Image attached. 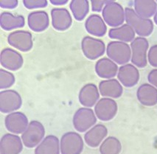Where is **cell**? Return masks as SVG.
Here are the masks:
<instances>
[{"mask_svg": "<svg viewBox=\"0 0 157 154\" xmlns=\"http://www.w3.org/2000/svg\"><path fill=\"white\" fill-rule=\"evenodd\" d=\"M125 13L127 25L132 27L135 33L140 37H147L152 33L154 28L152 20L141 17L131 8H125Z\"/></svg>", "mask_w": 157, "mask_h": 154, "instance_id": "1", "label": "cell"}, {"mask_svg": "<svg viewBox=\"0 0 157 154\" xmlns=\"http://www.w3.org/2000/svg\"><path fill=\"white\" fill-rule=\"evenodd\" d=\"M107 56L111 60L120 65H125L131 59V47L125 42H109L106 47Z\"/></svg>", "mask_w": 157, "mask_h": 154, "instance_id": "2", "label": "cell"}, {"mask_svg": "<svg viewBox=\"0 0 157 154\" xmlns=\"http://www.w3.org/2000/svg\"><path fill=\"white\" fill-rule=\"evenodd\" d=\"M105 24L111 27H118L125 21V13L123 6L115 1H109L102 11Z\"/></svg>", "mask_w": 157, "mask_h": 154, "instance_id": "3", "label": "cell"}, {"mask_svg": "<svg viewBox=\"0 0 157 154\" xmlns=\"http://www.w3.org/2000/svg\"><path fill=\"white\" fill-rule=\"evenodd\" d=\"M45 128L41 122L33 120L29 123L28 127L21 134V140L24 145L28 148L37 147L44 139Z\"/></svg>", "mask_w": 157, "mask_h": 154, "instance_id": "4", "label": "cell"}, {"mask_svg": "<svg viewBox=\"0 0 157 154\" xmlns=\"http://www.w3.org/2000/svg\"><path fill=\"white\" fill-rule=\"evenodd\" d=\"M148 41L145 38L136 37L131 43V62L133 65L139 68H144L147 63Z\"/></svg>", "mask_w": 157, "mask_h": 154, "instance_id": "5", "label": "cell"}, {"mask_svg": "<svg viewBox=\"0 0 157 154\" xmlns=\"http://www.w3.org/2000/svg\"><path fill=\"white\" fill-rule=\"evenodd\" d=\"M73 125L79 132H85L91 129L97 122L95 113L90 108H81L75 113Z\"/></svg>", "mask_w": 157, "mask_h": 154, "instance_id": "6", "label": "cell"}, {"mask_svg": "<svg viewBox=\"0 0 157 154\" xmlns=\"http://www.w3.org/2000/svg\"><path fill=\"white\" fill-rule=\"evenodd\" d=\"M61 154H81L83 150V140L76 132H67L60 141Z\"/></svg>", "mask_w": 157, "mask_h": 154, "instance_id": "7", "label": "cell"}, {"mask_svg": "<svg viewBox=\"0 0 157 154\" xmlns=\"http://www.w3.org/2000/svg\"><path fill=\"white\" fill-rule=\"evenodd\" d=\"M22 105V99L15 90H2L0 92V111L10 114L19 109Z\"/></svg>", "mask_w": 157, "mask_h": 154, "instance_id": "8", "label": "cell"}, {"mask_svg": "<svg viewBox=\"0 0 157 154\" xmlns=\"http://www.w3.org/2000/svg\"><path fill=\"white\" fill-rule=\"evenodd\" d=\"M83 55L89 60H96L105 52V45L102 40L85 36L81 42Z\"/></svg>", "mask_w": 157, "mask_h": 154, "instance_id": "9", "label": "cell"}, {"mask_svg": "<svg viewBox=\"0 0 157 154\" xmlns=\"http://www.w3.org/2000/svg\"><path fill=\"white\" fill-rule=\"evenodd\" d=\"M117 104L111 98H104L100 99L94 106L96 117L102 121L112 120L117 113Z\"/></svg>", "mask_w": 157, "mask_h": 154, "instance_id": "10", "label": "cell"}, {"mask_svg": "<svg viewBox=\"0 0 157 154\" xmlns=\"http://www.w3.org/2000/svg\"><path fill=\"white\" fill-rule=\"evenodd\" d=\"M8 42L14 48L21 52H28L33 48V36L25 30H16L9 34Z\"/></svg>", "mask_w": 157, "mask_h": 154, "instance_id": "11", "label": "cell"}, {"mask_svg": "<svg viewBox=\"0 0 157 154\" xmlns=\"http://www.w3.org/2000/svg\"><path fill=\"white\" fill-rule=\"evenodd\" d=\"M7 130L13 134H19L25 131L29 125L28 119L25 114L15 111L7 115L5 120Z\"/></svg>", "mask_w": 157, "mask_h": 154, "instance_id": "12", "label": "cell"}, {"mask_svg": "<svg viewBox=\"0 0 157 154\" xmlns=\"http://www.w3.org/2000/svg\"><path fill=\"white\" fill-rule=\"evenodd\" d=\"M0 63L5 69L11 71H16L22 67L23 57L17 51L10 48L2 49L0 55Z\"/></svg>", "mask_w": 157, "mask_h": 154, "instance_id": "13", "label": "cell"}, {"mask_svg": "<svg viewBox=\"0 0 157 154\" xmlns=\"http://www.w3.org/2000/svg\"><path fill=\"white\" fill-rule=\"evenodd\" d=\"M117 78L124 87L131 88L137 84L140 80V72L134 65L127 64L119 68Z\"/></svg>", "mask_w": 157, "mask_h": 154, "instance_id": "14", "label": "cell"}, {"mask_svg": "<svg viewBox=\"0 0 157 154\" xmlns=\"http://www.w3.org/2000/svg\"><path fill=\"white\" fill-rule=\"evenodd\" d=\"M21 138L13 133H6L0 141V154H19L22 151Z\"/></svg>", "mask_w": 157, "mask_h": 154, "instance_id": "15", "label": "cell"}, {"mask_svg": "<svg viewBox=\"0 0 157 154\" xmlns=\"http://www.w3.org/2000/svg\"><path fill=\"white\" fill-rule=\"evenodd\" d=\"M52 27L58 31L67 30L72 24L71 14L66 8H53L51 10Z\"/></svg>", "mask_w": 157, "mask_h": 154, "instance_id": "16", "label": "cell"}, {"mask_svg": "<svg viewBox=\"0 0 157 154\" xmlns=\"http://www.w3.org/2000/svg\"><path fill=\"white\" fill-rule=\"evenodd\" d=\"M100 98V91L94 83L86 84L79 92V101L86 108L95 106Z\"/></svg>", "mask_w": 157, "mask_h": 154, "instance_id": "17", "label": "cell"}, {"mask_svg": "<svg viewBox=\"0 0 157 154\" xmlns=\"http://www.w3.org/2000/svg\"><path fill=\"white\" fill-rule=\"evenodd\" d=\"M117 64L110 58H103L98 60L95 64V71L97 75L101 78L112 79L118 73Z\"/></svg>", "mask_w": 157, "mask_h": 154, "instance_id": "18", "label": "cell"}, {"mask_svg": "<svg viewBox=\"0 0 157 154\" xmlns=\"http://www.w3.org/2000/svg\"><path fill=\"white\" fill-rule=\"evenodd\" d=\"M99 91L102 96L108 98H119L123 92L121 83L116 79H109L99 83Z\"/></svg>", "mask_w": 157, "mask_h": 154, "instance_id": "19", "label": "cell"}, {"mask_svg": "<svg viewBox=\"0 0 157 154\" xmlns=\"http://www.w3.org/2000/svg\"><path fill=\"white\" fill-rule=\"evenodd\" d=\"M138 100L145 106H153L157 104V88L151 84L144 83L136 91Z\"/></svg>", "mask_w": 157, "mask_h": 154, "instance_id": "20", "label": "cell"}, {"mask_svg": "<svg viewBox=\"0 0 157 154\" xmlns=\"http://www.w3.org/2000/svg\"><path fill=\"white\" fill-rule=\"evenodd\" d=\"M108 134V129L101 124L95 125L89 129L84 135L86 143L91 148H97L103 142V139Z\"/></svg>", "mask_w": 157, "mask_h": 154, "instance_id": "21", "label": "cell"}, {"mask_svg": "<svg viewBox=\"0 0 157 154\" xmlns=\"http://www.w3.org/2000/svg\"><path fill=\"white\" fill-rule=\"evenodd\" d=\"M27 22L30 30L39 33L44 31L49 27L50 19L45 11H34L28 15Z\"/></svg>", "mask_w": 157, "mask_h": 154, "instance_id": "22", "label": "cell"}, {"mask_svg": "<svg viewBox=\"0 0 157 154\" xmlns=\"http://www.w3.org/2000/svg\"><path fill=\"white\" fill-rule=\"evenodd\" d=\"M85 27L89 33L97 37H103L107 31L105 22L98 14H92L89 16L85 22Z\"/></svg>", "mask_w": 157, "mask_h": 154, "instance_id": "23", "label": "cell"}, {"mask_svg": "<svg viewBox=\"0 0 157 154\" xmlns=\"http://www.w3.org/2000/svg\"><path fill=\"white\" fill-rule=\"evenodd\" d=\"M59 139L53 135H49L36 148L35 154H60Z\"/></svg>", "mask_w": 157, "mask_h": 154, "instance_id": "24", "label": "cell"}, {"mask_svg": "<svg viewBox=\"0 0 157 154\" xmlns=\"http://www.w3.org/2000/svg\"><path fill=\"white\" fill-rule=\"evenodd\" d=\"M25 19L23 16H14L10 12H3L0 16V25L3 30L10 31L25 26Z\"/></svg>", "mask_w": 157, "mask_h": 154, "instance_id": "25", "label": "cell"}, {"mask_svg": "<svg viewBox=\"0 0 157 154\" xmlns=\"http://www.w3.org/2000/svg\"><path fill=\"white\" fill-rule=\"evenodd\" d=\"M135 34L136 33L132 27L127 24L111 29L109 32V38L125 43L134 41L135 39Z\"/></svg>", "mask_w": 157, "mask_h": 154, "instance_id": "26", "label": "cell"}, {"mask_svg": "<svg viewBox=\"0 0 157 154\" xmlns=\"http://www.w3.org/2000/svg\"><path fill=\"white\" fill-rule=\"evenodd\" d=\"M134 5V10L137 15L145 19L152 17L157 10V3L153 0H136Z\"/></svg>", "mask_w": 157, "mask_h": 154, "instance_id": "27", "label": "cell"}, {"mask_svg": "<svg viewBox=\"0 0 157 154\" xmlns=\"http://www.w3.org/2000/svg\"><path fill=\"white\" fill-rule=\"evenodd\" d=\"M69 7L75 19L79 21L84 19L89 11V3L87 0H72Z\"/></svg>", "mask_w": 157, "mask_h": 154, "instance_id": "28", "label": "cell"}, {"mask_svg": "<svg viewBox=\"0 0 157 154\" xmlns=\"http://www.w3.org/2000/svg\"><path fill=\"white\" fill-rule=\"evenodd\" d=\"M122 144L116 137H109L101 143L100 147V154H120Z\"/></svg>", "mask_w": 157, "mask_h": 154, "instance_id": "29", "label": "cell"}, {"mask_svg": "<svg viewBox=\"0 0 157 154\" xmlns=\"http://www.w3.org/2000/svg\"><path fill=\"white\" fill-rule=\"evenodd\" d=\"M15 83V76L10 71L5 69H0V89H8L11 87Z\"/></svg>", "mask_w": 157, "mask_h": 154, "instance_id": "30", "label": "cell"}, {"mask_svg": "<svg viewBox=\"0 0 157 154\" xmlns=\"http://www.w3.org/2000/svg\"><path fill=\"white\" fill-rule=\"evenodd\" d=\"M23 5L27 9L43 8L47 6V0H24Z\"/></svg>", "mask_w": 157, "mask_h": 154, "instance_id": "31", "label": "cell"}, {"mask_svg": "<svg viewBox=\"0 0 157 154\" xmlns=\"http://www.w3.org/2000/svg\"><path fill=\"white\" fill-rule=\"evenodd\" d=\"M147 60L153 67H157V44L153 45L149 49L147 53Z\"/></svg>", "mask_w": 157, "mask_h": 154, "instance_id": "32", "label": "cell"}, {"mask_svg": "<svg viewBox=\"0 0 157 154\" xmlns=\"http://www.w3.org/2000/svg\"><path fill=\"white\" fill-rule=\"evenodd\" d=\"M19 5L17 0H1L0 1V7L2 8L14 9Z\"/></svg>", "mask_w": 157, "mask_h": 154, "instance_id": "33", "label": "cell"}, {"mask_svg": "<svg viewBox=\"0 0 157 154\" xmlns=\"http://www.w3.org/2000/svg\"><path fill=\"white\" fill-rule=\"evenodd\" d=\"M108 2H109V1H94V0H92V1H91V4H92V11H103V8Z\"/></svg>", "mask_w": 157, "mask_h": 154, "instance_id": "34", "label": "cell"}, {"mask_svg": "<svg viewBox=\"0 0 157 154\" xmlns=\"http://www.w3.org/2000/svg\"><path fill=\"white\" fill-rule=\"evenodd\" d=\"M147 80L151 85L157 88V69H153L147 75Z\"/></svg>", "mask_w": 157, "mask_h": 154, "instance_id": "35", "label": "cell"}, {"mask_svg": "<svg viewBox=\"0 0 157 154\" xmlns=\"http://www.w3.org/2000/svg\"><path fill=\"white\" fill-rule=\"evenodd\" d=\"M51 4L54 5H63L68 2V0H51Z\"/></svg>", "mask_w": 157, "mask_h": 154, "instance_id": "36", "label": "cell"}, {"mask_svg": "<svg viewBox=\"0 0 157 154\" xmlns=\"http://www.w3.org/2000/svg\"><path fill=\"white\" fill-rule=\"evenodd\" d=\"M153 20H154V22L157 25V10H156V13H155V15H154V18H153Z\"/></svg>", "mask_w": 157, "mask_h": 154, "instance_id": "37", "label": "cell"}]
</instances>
